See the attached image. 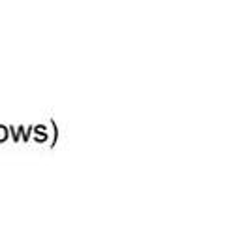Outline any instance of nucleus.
<instances>
[{
	"mask_svg": "<svg viewBox=\"0 0 250 226\" xmlns=\"http://www.w3.org/2000/svg\"><path fill=\"white\" fill-rule=\"evenodd\" d=\"M4 138H6V130L0 127V140H4Z\"/></svg>",
	"mask_w": 250,
	"mask_h": 226,
	"instance_id": "obj_1",
	"label": "nucleus"
}]
</instances>
